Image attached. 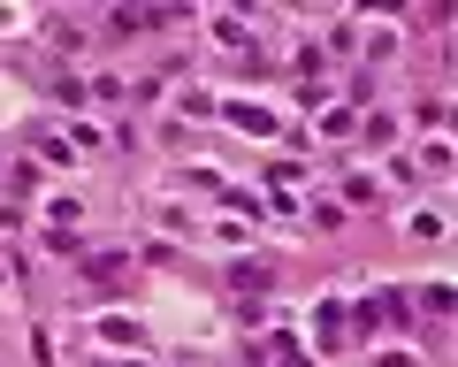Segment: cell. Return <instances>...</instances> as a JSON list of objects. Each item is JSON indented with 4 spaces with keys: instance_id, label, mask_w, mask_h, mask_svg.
<instances>
[{
    "instance_id": "cell-1",
    "label": "cell",
    "mask_w": 458,
    "mask_h": 367,
    "mask_svg": "<svg viewBox=\"0 0 458 367\" xmlns=\"http://www.w3.org/2000/svg\"><path fill=\"white\" fill-rule=\"evenodd\" d=\"M382 367H412V360H382Z\"/></svg>"
}]
</instances>
